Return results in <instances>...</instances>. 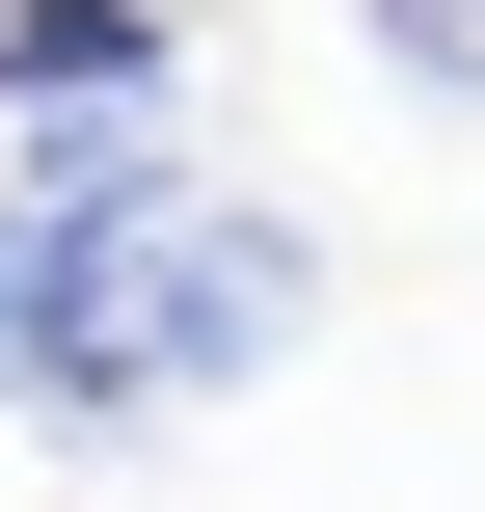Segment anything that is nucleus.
<instances>
[{"label": "nucleus", "mask_w": 485, "mask_h": 512, "mask_svg": "<svg viewBox=\"0 0 485 512\" xmlns=\"http://www.w3.org/2000/svg\"><path fill=\"white\" fill-rule=\"evenodd\" d=\"M297 324H324V243L270 216V189H135V216H81V324H54V459H162L189 405H243V378H297Z\"/></svg>", "instance_id": "f257e3e1"}, {"label": "nucleus", "mask_w": 485, "mask_h": 512, "mask_svg": "<svg viewBox=\"0 0 485 512\" xmlns=\"http://www.w3.org/2000/svg\"><path fill=\"white\" fill-rule=\"evenodd\" d=\"M135 81H189L162 0H0V108H27V135H54V108H135Z\"/></svg>", "instance_id": "f03ea898"}, {"label": "nucleus", "mask_w": 485, "mask_h": 512, "mask_svg": "<svg viewBox=\"0 0 485 512\" xmlns=\"http://www.w3.org/2000/svg\"><path fill=\"white\" fill-rule=\"evenodd\" d=\"M54 324H81V216H54V189H0V432L54 405Z\"/></svg>", "instance_id": "7ed1b4c3"}, {"label": "nucleus", "mask_w": 485, "mask_h": 512, "mask_svg": "<svg viewBox=\"0 0 485 512\" xmlns=\"http://www.w3.org/2000/svg\"><path fill=\"white\" fill-rule=\"evenodd\" d=\"M351 54H378L405 108H485V0H351Z\"/></svg>", "instance_id": "20e7f679"}]
</instances>
